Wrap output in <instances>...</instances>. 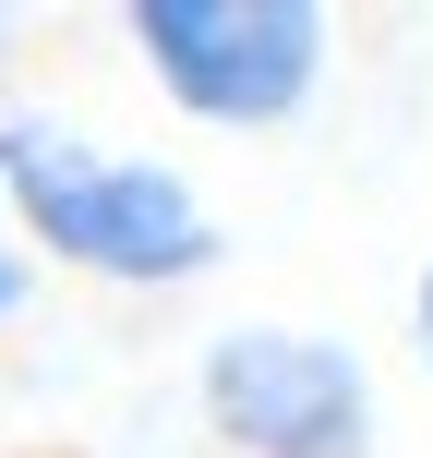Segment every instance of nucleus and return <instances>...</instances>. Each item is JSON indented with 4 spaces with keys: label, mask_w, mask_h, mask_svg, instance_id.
<instances>
[{
    "label": "nucleus",
    "mask_w": 433,
    "mask_h": 458,
    "mask_svg": "<svg viewBox=\"0 0 433 458\" xmlns=\"http://www.w3.org/2000/svg\"><path fill=\"white\" fill-rule=\"evenodd\" d=\"M410 350H421V374H433V242H421V277H410Z\"/></svg>",
    "instance_id": "39448f33"
},
{
    "label": "nucleus",
    "mask_w": 433,
    "mask_h": 458,
    "mask_svg": "<svg viewBox=\"0 0 433 458\" xmlns=\"http://www.w3.org/2000/svg\"><path fill=\"white\" fill-rule=\"evenodd\" d=\"M24 301H37V253H24L12 206H0V326H24Z\"/></svg>",
    "instance_id": "20e7f679"
},
{
    "label": "nucleus",
    "mask_w": 433,
    "mask_h": 458,
    "mask_svg": "<svg viewBox=\"0 0 433 458\" xmlns=\"http://www.w3.org/2000/svg\"><path fill=\"white\" fill-rule=\"evenodd\" d=\"M193 422L217 458H386V411H373V362L337 326L253 314L193 350Z\"/></svg>",
    "instance_id": "7ed1b4c3"
},
{
    "label": "nucleus",
    "mask_w": 433,
    "mask_h": 458,
    "mask_svg": "<svg viewBox=\"0 0 433 458\" xmlns=\"http://www.w3.org/2000/svg\"><path fill=\"white\" fill-rule=\"evenodd\" d=\"M145 85L205 133H289L337 72L325 0H133L121 13Z\"/></svg>",
    "instance_id": "f03ea898"
},
{
    "label": "nucleus",
    "mask_w": 433,
    "mask_h": 458,
    "mask_svg": "<svg viewBox=\"0 0 433 458\" xmlns=\"http://www.w3.org/2000/svg\"><path fill=\"white\" fill-rule=\"evenodd\" d=\"M0 206L37 266L96 277V290H205L229 266V217L181 157L109 145L96 121L37 109V97L0 109Z\"/></svg>",
    "instance_id": "f257e3e1"
},
{
    "label": "nucleus",
    "mask_w": 433,
    "mask_h": 458,
    "mask_svg": "<svg viewBox=\"0 0 433 458\" xmlns=\"http://www.w3.org/2000/svg\"><path fill=\"white\" fill-rule=\"evenodd\" d=\"M12 48H24V13L0 0V109H12Z\"/></svg>",
    "instance_id": "423d86ee"
}]
</instances>
